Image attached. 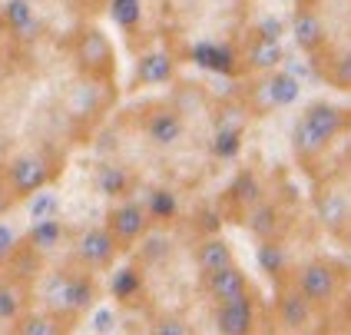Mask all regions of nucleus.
I'll return each mask as SVG.
<instances>
[{"mask_svg":"<svg viewBox=\"0 0 351 335\" xmlns=\"http://www.w3.org/2000/svg\"><path fill=\"white\" fill-rule=\"evenodd\" d=\"M99 299L97 279L93 273L80 269V266H63L43 276V302L50 312L77 322L80 316H86Z\"/></svg>","mask_w":351,"mask_h":335,"instance_id":"2","label":"nucleus"},{"mask_svg":"<svg viewBox=\"0 0 351 335\" xmlns=\"http://www.w3.org/2000/svg\"><path fill=\"white\" fill-rule=\"evenodd\" d=\"M113 14L126 30H136L139 23V0H113Z\"/></svg>","mask_w":351,"mask_h":335,"instance_id":"33","label":"nucleus"},{"mask_svg":"<svg viewBox=\"0 0 351 335\" xmlns=\"http://www.w3.org/2000/svg\"><path fill=\"white\" fill-rule=\"evenodd\" d=\"M282 60H285V47H282V40H275V37L252 34L249 43L242 47V63H245V70H252V73L282 70Z\"/></svg>","mask_w":351,"mask_h":335,"instance_id":"16","label":"nucleus"},{"mask_svg":"<svg viewBox=\"0 0 351 335\" xmlns=\"http://www.w3.org/2000/svg\"><path fill=\"white\" fill-rule=\"evenodd\" d=\"M97 193L106 199H130V189H133V173L130 170H123L117 163H103L97 170Z\"/></svg>","mask_w":351,"mask_h":335,"instance_id":"26","label":"nucleus"},{"mask_svg":"<svg viewBox=\"0 0 351 335\" xmlns=\"http://www.w3.org/2000/svg\"><path fill=\"white\" fill-rule=\"evenodd\" d=\"M143 292V269L139 266H123L110 276V296L117 302H133Z\"/></svg>","mask_w":351,"mask_h":335,"instance_id":"28","label":"nucleus"},{"mask_svg":"<svg viewBox=\"0 0 351 335\" xmlns=\"http://www.w3.org/2000/svg\"><path fill=\"white\" fill-rule=\"evenodd\" d=\"M328 335H338V332H328Z\"/></svg>","mask_w":351,"mask_h":335,"instance_id":"36","label":"nucleus"},{"mask_svg":"<svg viewBox=\"0 0 351 335\" xmlns=\"http://www.w3.org/2000/svg\"><path fill=\"white\" fill-rule=\"evenodd\" d=\"M143 206H146V213L153 222H173L179 216V193L169 189V186H153V189H146V199H143Z\"/></svg>","mask_w":351,"mask_h":335,"instance_id":"27","label":"nucleus"},{"mask_svg":"<svg viewBox=\"0 0 351 335\" xmlns=\"http://www.w3.org/2000/svg\"><path fill=\"white\" fill-rule=\"evenodd\" d=\"M262 199H265V183H262V176H258L255 170H239L235 179L229 183V189H226V203L232 206V213L242 219L255 203H262Z\"/></svg>","mask_w":351,"mask_h":335,"instance_id":"18","label":"nucleus"},{"mask_svg":"<svg viewBox=\"0 0 351 335\" xmlns=\"http://www.w3.org/2000/svg\"><path fill=\"white\" fill-rule=\"evenodd\" d=\"M149 335H195L193 322L186 316H179V312H156V316L149 319Z\"/></svg>","mask_w":351,"mask_h":335,"instance_id":"30","label":"nucleus"},{"mask_svg":"<svg viewBox=\"0 0 351 335\" xmlns=\"http://www.w3.org/2000/svg\"><path fill=\"white\" fill-rule=\"evenodd\" d=\"M110 325H113V312H99L97 316V332H113Z\"/></svg>","mask_w":351,"mask_h":335,"instance_id":"35","label":"nucleus"},{"mask_svg":"<svg viewBox=\"0 0 351 335\" xmlns=\"http://www.w3.org/2000/svg\"><path fill=\"white\" fill-rule=\"evenodd\" d=\"M315 216L332 236H345L351 229V196L335 183L322 186L315 193Z\"/></svg>","mask_w":351,"mask_h":335,"instance_id":"12","label":"nucleus"},{"mask_svg":"<svg viewBox=\"0 0 351 335\" xmlns=\"http://www.w3.org/2000/svg\"><path fill=\"white\" fill-rule=\"evenodd\" d=\"M73 67L80 77L86 80H106L113 83L117 77V50L110 37L99 27H83L73 40Z\"/></svg>","mask_w":351,"mask_h":335,"instance_id":"4","label":"nucleus"},{"mask_svg":"<svg viewBox=\"0 0 351 335\" xmlns=\"http://www.w3.org/2000/svg\"><path fill=\"white\" fill-rule=\"evenodd\" d=\"M328 63H325V80L338 86V90H351V47L345 50H325Z\"/></svg>","mask_w":351,"mask_h":335,"instance_id":"29","label":"nucleus"},{"mask_svg":"<svg viewBox=\"0 0 351 335\" xmlns=\"http://www.w3.org/2000/svg\"><path fill=\"white\" fill-rule=\"evenodd\" d=\"M176 80V57L162 47H153L143 54L136 63V83L139 86H166Z\"/></svg>","mask_w":351,"mask_h":335,"instance_id":"19","label":"nucleus"},{"mask_svg":"<svg viewBox=\"0 0 351 335\" xmlns=\"http://www.w3.org/2000/svg\"><path fill=\"white\" fill-rule=\"evenodd\" d=\"M119 256H123V246L113 239V233L106 226H86L73 239V266L93 273V276L97 273H110Z\"/></svg>","mask_w":351,"mask_h":335,"instance_id":"8","label":"nucleus"},{"mask_svg":"<svg viewBox=\"0 0 351 335\" xmlns=\"http://www.w3.org/2000/svg\"><path fill=\"white\" fill-rule=\"evenodd\" d=\"M292 37L298 43V50H305L312 57H318L322 50H328V27H325V20H322V14L315 7H298L295 10Z\"/></svg>","mask_w":351,"mask_h":335,"instance_id":"15","label":"nucleus"},{"mask_svg":"<svg viewBox=\"0 0 351 335\" xmlns=\"http://www.w3.org/2000/svg\"><path fill=\"white\" fill-rule=\"evenodd\" d=\"M195 269L202 273V276H209V273H219V269H229L235 266V253L232 246H229V239L222 236H206L195 242Z\"/></svg>","mask_w":351,"mask_h":335,"instance_id":"23","label":"nucleus"},{"mask_svg":"<svg viewBox=\"0 0 351 335\" xmlns=\"http://www.w3.org/2000/svg\"><path fill=\"white\" fill-rule=\"evenodd\" d=\"M136 126L153 150H176L189 133L186 113L176 103H149L136 113Z\"/></svg>","mask_w":351,"mask_h":335,"instance_id":"5","label":"nucleus"},{"mask_svg":"<svg viewBox=\"0 0 351 335\" xmlns=\"http://www.w3.org/2000/svg\"><path fill=\"white\" fill-rule=\"evenodd\" d=\"M73 322L50 309H27L14 322V335H70Z\"/></svg>","mask_w":351,"mask_h":335,"instance_id":"24","label":"nucleus"},{"mask_svg":"<svg viewBox=\"0 0 351 335\" xmlns=\"http://www.w3.org/2000/svg\"><path fill=\"white\" fill-rule=\"evenodd\" d=\"M302 93L298 80L289 70H272V73H258L249 93H245V106L252 110V117H265L275 110H285L289 103H295Z\"/></svg>","mask_w":351,"mask_h":335,"instance_id":"7","label":"nucleus"},{"mask_svg":"<svg viewBox=\"0 0 351 335\" xmlns=\"http://www.w3.org/2000/svg\"><path fill=\"white\" fill-rule=\"evenodd\" d=\"M113 239H117L119 246H123V253L126 249H133L139 246L143 239L149 236V229H153V219L146 213V206H143V199H119L110 206V213H106V222H103Z\"/></svg>","mask_w":351,"mask_h":335,"instance_id":"9","label":"nucleus"},{"mask_svg":"<svg viewBox=\"0 0 351 335\" xmlns=\"http://www.w3.org/2000/svg\"><path fill=\"white\" fill-rule=\"evenodd\" d=\"M292 282L298 286V292L308 299L315 309H325L341 292L345 269L338 262H332V259H305L302 266L292 269Z\"/></svg>","mask_w":351,"mask_h":335,"instance_id":"6","label":"nucleus"},{"mask_svg":"<svg viewBox=\"0 0 351 335\" xmlns=\"http://www.w3.org/2000/svg\"><path fill=\"white\" fill-rule=\"evenodd\" d=\"M239 150H242V130H215V137H213L215 159H235Z\"/></svg>","mask_w":351,"mask_h":335,"instance_id":"32","label":"nucleus"},{"mask_svg":"<svg viewBox=\"0 0 351 335\" xmlns=\"http://www.w3.org/2000/svg\"><path fill=\"white\" fill-rule=\"evenodd\" d=\"M60 166H63V157L53 150H47V146L27 150V153H17L0 166V179H3L10 199L23 203V199L37 196L40 189H47L60 176Z\"/></svg>","mask_w":351,"mask_h":335,"instance_id":"3","label":"nucleus"},{"mask_svg":"<svg viewBox=\"0 0 351 335\" xmlns=\"http://www.w3.org/2000/svg\"><path fill=\"white\" fill-rule=\"evenodd\" d=\"M17 249H20V236L7 226V222H0V266H3V262H10Z\"/></svg>","mask_w":351,"mask_h":335,"instance_id":"34","label":"nucleus"},{"mask_svg":"<svg viewBox=\"0 0 351 335\" xmlns=\"http://www.w3.org/2000/svg\"><path fill=\"white\" fill-rule=\"evenodd\" d=\"M30 302V286L23 282V276L7 273L0 276V325H14Z\"/></svg>","mask_w":351,"mask_h":335,"instance_id":"20","label":"nucleus"},{"mask_svg":"<svg viewBox=\"0 0 351 335\" xmlns=\"http://www.w3.org/2000/svg\"><path fill=\"white\" fill-rule=\"evenodd\" d=\"M66 239V226L60 222V216L53 219H40V222H30V229L23 233L20 239V246L23 249H30L34 256H50L53 249H60V242Z\"/></svg>","mask_w":351,"mask_h":335,"instance_id":"21","label":"nucleus"},{"mask_svg":"<svg viewBox=\"0 0 351 335\" xmlns=\"http://www.w3.org/2000/svg\"><path fill=\"white\" fill-rule=\"evenodd\" d=\"M27 213H30V222H40V219H53L60 213V196L53 189H40L37 196L27 199Z\"/></svg>","mask_w":351,"mask_h":335,"instance_id":"31","label":"nucleus"},{"mask_svg":"<svg viewBox=\"0 0 351 335\" xmlns=\"http://www.w3.org/2000/svg\"><path fill=\"white\" fill-rule=\"evenodd\" d=\"M0 30H7L10 37L17 40H34V34L40 30L34 3L30 0H7L0 7Z\"/></svg>","mask_w":351,"mask_h":335,"instance_id":"22","label":"nucleus"},{"mask_svg":"<svg viewBox=\"0 0 351 335\" xmlns=\"http://www.w3.org/2000/svg\"><path fill=\"white\" fill-rule=\"evenodd\" d=\"M315 312L318 309L298 292V286H295L292 279H285L278 286V292H275V316H278V325L285 332H305V329H312Z\"/></svg>","mask_w":351,"mask_h":335,"instance_id":"10","label":"nucleus"},{"mask_svg":"<svg viewBox=\"0 0 351 335\" xmlns=\"http://www.w3.org/2000/svg\"><path fill=\"white\" fill-rule=\"evenodd\" d=\"M113 97H117L113 83L80 77V83L66 93V110H70L73 119H90V117H99V113L113 103Z\"/></svg>","mask_w":351,"mask_h":335,"instance_id":"11","label":"nucleus"},{"mask_svg":"<svg viewBox=\"0 0 351 335\" xmlns=\"http://www.w3.org/2000/svg\"><path fill=\"white\" fill-rule=\"evenodd\" d=\"M30 3H37V0H30Z\"/></svg>","mask_w":351,"mask_h":335,"instance_id":"37","label":"nucleus"},{"mask_svg":"<svg viewBox=\"0 0 351 335\" xmlns=\"http://www.w3.org/2000/svg\"><path fill=\"white\" fill-rule=\"evenodd\" d=\"M202 292L209 296L213 305H226V302L252 296V282H249V276H245V269L235 262V266H229V269H219V273L202 276Z\"/></svg>","mask_w":351,"mask_h":335,"instance_id":"14","label":"nucleus"},{"mask_svg":"<svg viewBox=\"0 0 351 335\" xmlns=\"http://www.w3.org/2000/svg\"><path fill=\"white\" fill-rule=\"evenodd\" d=\"M239 222H242V226H245V229H249L258 242L282 239V233H285V216H282V209H278L269 196L262 199V203H255L252 209L239 219Z\"/></svg>","mask_w":351,"mask_h":335,"instance_id":"17","label":"nucleus"},{"mask_svg":"<svg viewBox=\"0 0 351 335\" xmlns=\"http://www.w3.org/2000/svg\"><path fill=\"white\" fill-rule=\"evenodd\" d=\"M351 126V110H341L338 103L315 100L302 110V117L292 126V153L298 163H315L322 153L332 150V143Z\"/></svg>","mask_w":351,"mask_h":335,"instance_id":"1","label":"nucleus"},{"mask_svg":"<svg viewBox=\"0 0 351 335\" xmlns=\"http://www.w3.org/2000/svg\"><path fill=\"white\" fill-rule=\"evenodd\" d=\"M258 266H262V273L272 279L275 286H282L285 279H292V262H289V253H285L282 239L258 242Z\"/></svg>","mask_w":351,"mask_h":335,"instance_id":"25","label":"nucleus"},{"mask_svg":"<svg viewBox=\"0 0 351 335\" xmlns=\"http://www.w3.org/2000/svg\"><path fill=\"white\" fill-rule=\"evenodd\" d=\"M213 325L219 335H255V329H258L255 292L245 299H235V302H226V305H215Z\"/></svg>","mask_w":351,"mask_h":335,"instance_id":"13","label":"nucleus"}]
</instances>
